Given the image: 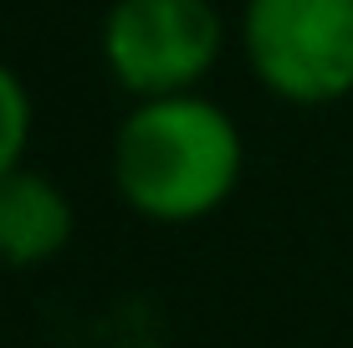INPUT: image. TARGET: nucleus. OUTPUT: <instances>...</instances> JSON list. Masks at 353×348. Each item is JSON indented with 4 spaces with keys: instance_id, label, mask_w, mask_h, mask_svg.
<instances>
[{
    "instance_id": "obj_1",
    "label": "nucleus",
    "mask_w": 353,
    "mask_h": 348,
    "mask_svg": "<svg viewBox=\"0 0 353 348\" xmlns=\"http://www.w3.org/2000/svg\"><path fill=\"white\" fill-rule=\"evenodd\" d=\"M246 143L236 118L200 92L139 98L113 139V179L143 221L190 225L236 195Z\"/></svg>"
},
{
    "instance_id": "obj_2",
    "label": "nucleus",
    "mask_w": 353,
    "mask_h": 348,
    "mask_svg": "<svg viewBox=\"0 0 353 348\" xmlns=\"http://www.w3.org/2000/svg\"><path fill=\"white\" fill-rule=\"evenodd\" d=\"M241 46L282 103L327 108L353 92V0H246Z\"/></svg>"
},
{
    "instance_id": "obj_3",
    "label": "nucleus",
    "mask_w": 353,
    "mask_h": 348,
    "mask_svg": "<svg viewBox=\"0 0 353 348\" xmlns=\"http://www.w3.org/2000/svg\"><path fill=\"white\" fill-rule=\"evenodd\" d=\"M225 41L210 0H113L103 16V62L133 98L190 92Z\"/></svg>"
},
{
    "instance_id": "obj_4",
    "label": "nucleus",
    "mask_w": 353,
    "mask_h": 348,
    "mask_svg": "<svg viewBox=\"0 0 353 348\" xmlns=\"http://www.w3.org/2000/svg\"><path fill=\"white\" fill-rule=\"evenodd\" d=\"M72 241V200L41 170L0 179V267H41Z\"/></svg>"
},
{
    "instance_id": "obj_5",
    "label": "nucleus",
    "mask_w": 353,
    "mask_h": 348,
    "mask_svg": "<svg viewBox=\"0 0 353 348\" xmlns=\"http://www.w3.org/2000/svg\"><path fill=\"white\" fill-rule=\"evenodd\" d=\"M31 143V92L6 62H0V179L21 170Z\"/></svg>"
}]
</instances>
